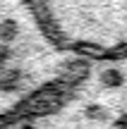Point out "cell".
Segmentation results:
<instances>
[{"label":"cell","instance_id":"1","mask_svg":"<svg viewBox=\"0 0 127 129\" xmlns=\"http://www.w3.org/2000/svg\"><path fill=\"white\" fill-rule=\"evenodd\" d=\"M79 60L55 41L36 0H0V124L58 86Z\"/></svg>","mask_w":127,"mask_h":129},{"label":"cell","instance_id":"2","mask_svg":"<svg viewBox=\"0 0 127 129\" xmlns=\"http://www.w3.org/2000/svg\"><path fill=\"white\" fill-rule=\"evenodd\" d=\"M0 129H127V55L82 57L58 86Z\"/></svg>","mask_w":127,"mask_h":129},{"label":"cell","instance_id":"3","mask_svg":"<svg viewBox=\"0 0 127 129\" xmlns=\"http://www.w3.org/2000/svg\"><path fill=\"white\" fill-rule=\"evenodd\" d=\"M62 48L79 57L127 55V0H36Z\"/></svg>","mask_w":127,"mask_h":129}]
</instances>
